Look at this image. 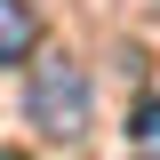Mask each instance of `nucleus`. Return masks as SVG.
Returning <instances> with one entry per match:
<instances>
[{
	"instance_id": "nucleus-1",
	"label": "nucleus",
	"mask_w": 160,
	"mask_h": 160,
	"mask_svg": "<svg viewBox=\"0 0 160 160\" xmlns=\"http://www.w3.org/2000/svg\"><path fill=\"white\" fill-rule=\"evenodd\" d=\"M24 112H32L40 136L72 144V136H88V120H96V88H88V72H80L72 56H48V64H32V96H24Z\"/></svg>"
},
{
	"instance_id": "nucleus-2",
	"label": "nucleus",
	"mask_w": 160,
	"mask_h": 160,
	"mask_svg": "<svg viewBox=\"0 0 160 160\" xmlns=\"http://www.w3.org/2000/svg\"><path fill=\"white\" fill-rule=\"evenodd\" d=\"M40 48V16H32V0H0V64H24Z\"/></svg>"
},
{
	"instance_id": "nucleus-3",
	"label": "nucleus",
	"mask_w": 160,
	"mask_h": 160,
	"mask_svg": "<svg viewBox=\"0 0 160 160\" xmlns=\"http://www.w3.org/2000/svg\"><path fill=\"white\" fill-rule=\"evenodd\" d=\"M128 160H160V96H144L128 112Z\"/></svg>"
},
{
	"instance_id": "nucleus-4",
	"label": "nucleus",
	"mask_w": 160,
	"mask_h": 160,
	"mask_svg": "<svg viewBox=\"0 0 160 160\" xmlns=\"http://www.w3.org/2000/svg\"><path fill=\"white\" fill-rule=\"evenodd\" d=\"M0 160H24V152H0Z\"/></svg>"
}]
</instances>
